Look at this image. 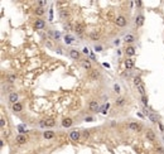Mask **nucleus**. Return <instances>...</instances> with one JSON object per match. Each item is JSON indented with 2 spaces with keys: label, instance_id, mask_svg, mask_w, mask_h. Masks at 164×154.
Masks as SVG:
<instances>
[{
  "label": "nucleus",
  "instance_id": "44",
  "mask_svg": "<svg viewBox=\"0 0 164 154\" xmlns=\"http://www.w3.org/2000/svg\"><path fill=\"white\" fill-rule=\"evenodd\" d=\"M163 141H164V135H163Z\"/></svg>",
  "mask_w": 164,
  "mask_h": 154
},
{
  "label": "nucleus",
  "instance_id": "7",
  "mask_svg": "<svg viewBox=\"0 0 164 154\" xmlns=\"http://www.w3.org/2000/svg\"><path fill=\"white\" fill-rule=\"evenodd\" d=\"M98 107H100V106H98V102L96 101V100H91L90 101V104H89V109L91 110V111H98Z\"/></svg>",
  "mask_w": 164,
  "mask_h": 154
},
{
  "label": "nucleus",
  "instance_id": "12",
  "mask_svg": "<svg viewBox=\"0 0 164 154\" xmlns=\"http://www.w3.org/2000/svg\"><path fill=\"white\" fill-rule=\"evenodd\" d=\"M18 100H19V96H18V94H17V92H12V94L9 95V101L12 102L13 105H14V104H17V102H18Z\"/></svg>",
  "mask_w": 164,
  "mask_h": 154
},
{
  "label": "nucleus",
  "instance_id": "1",
  "mask_svg": "<svg viewBox=\"0 0 164 154\" xmlns=\"http://www.w3.org/2000/svg\"><path fill=\"white\" fill-rule=\"evenodd\" d=\"M115 23H116L117 27L123 28V27L126 25V18H125L124 15H119V17L116 18V20H115Z\"/></svg>",
  "mask_w": 164,
  "mask_h": 154
},
{
  "label": "nucleus",
  "instance_id": "30",
  "mask_svg": "<svg viewBox=\"0 0 164 154\" xmlns=\"http://www.w3.org/2000/svg\"><path fill=\"white\" fill-rule=\"evenodd\" d=\"M15 80H17V76H15V75H9V76H8V81H9V82H14Z\"/></svg>",
  "mask_w": 164,
  "mask_h": 154
},
{
  "label": "nucleus",
  "instance_id": "20",
  "mask_svg": "<svg viewBox=\"0 0 164 154\" xmlns=\"http://www.w3.org/2000/svg\"><path fill=\"white\" fill-rule=\"evenodd\" d=\"M124 42H126V43H133V42H135V37L133 34H126L124 37Z\"/></svg>",
  "mask_w": 164,
  "mask_h": 154
},
{
  "label": "nucleus",
  "instance_id": "42",
  "mask_svg": "<svg viewBox=\"0 0 164 154\" xmlns=\"http://www.w3.org/2000/svg\"><path fill=\"white\" fill-rule=\"evenodd\" d=\"M83 53H85V54H89V53H90V52H89V48H87V47L83 48Z\"/></svg>",
  "mask_w": 164,
  "mask_h": 154
},
{
  "label": "nucleus",
  "instance_id": "43",
  "mask_svg": "<svg viewBox=\"0 0 164 154\" xmlns=\"http://www.w3.org/2000/svg\"><path fill=\"white\" fill-rule=\"evenodd\" d=\"M135 4H136V6H141V5H143V1H136Z\"/></svg>",
  "mask_w": 164,
  "mask_h": 154
},
{
  "label": "nucleus",
  "instance_id": "29",
  "mask_svg": "<svg viewBox=\"0 0 164 154\" xmlns=\"http://www.w3.org/2000/svg\"><path fill=\"white\" fill-rule=\"evenodd\" d=\"M68 17V12H67V9H62L61 10V18H67Z\"/></svg>",
  "mask_w": 164,
  "mask_h": 154
},
{
  "label": "nucleus",
  "instance_id": "39",
  "mask_svg": "<svg viewBox=\"0 0 164 154\" xmlns=\"http://www.w3.org/2000/svg\"><path fill=\"white\" fill-rule=\"evenodd\" d=\"M158 125H159V129H160V131H162V133H163V131H164V125H163V124H162L160 121L158 123Z\"/></svg>",
  "mask_w": 164,
  "mask_h": 154
},
{
  "label": "nucleus",
  "instance_id": "37",
  "mask_svg": "<svg viewBox=\"0 0 164 154\" xmlns=\"http://www.w3.org/2000/svg\"><path fill=\"white\" fill-rule=\"evenodd\" d=\"M54 38H56L57 40L61 38V33H58V32H54Z\"/></svg>",
  "mask_w": 164,
  "mask_h": 154
},
{
  "label": "nucleus",
  "instance_id": "8",
  "mask_svg": "<svg viewBox=\"0 0 164 154\" xmlns=\"http://www.w3.org/2000/svg\"><path fill=\"white\" fill-rule=\"evenodd\" d=\"M89 77H90L92 81H96L98 77H100V72H98L97 70H91V71L89 72Z\"/></svg>",
  "mask_w": 164,
  "mask_h": 154
},
{
  "label": "nucleus",
  "instance_id": "15",
  "mask_svg": "<svg viewBox=\"0 0 164 154\" xmlns=\"http://www.w3.org/2000/svg\"><path fill=\"white\" fill-rule=\"evenodd\" d=\"M129 130H131V131H140V125L138 123H130L129 124Z\"/></svg>",
  "mask_w": 164,
  "mask_h": 154
},
{
  "label": "nucleus",
  "instance_id": "24",
  "mask_svg": "<svg viewBox=\"0 0 164 154\" xmlns=\"http://www.w3.org/2000/svg\"><path fill=\"white\" fill-rule=\"evenodd\" d=\"M74 32L77 33V34H82V33H83V27H82L81 24H76V27H74Z\"/></svg>",
  "mask_w": 164,
  "mask_h": 154
},
{
  "label": "nucleus",
  "instance_id": "40",
  "mask_svg": "<svg viewBox=\"0 0 164 154\" xmlns=\"http://www.w3.org/2000/svg\"><path fill=\"white\" fill-rule=\"evenodd\" d=\"M38 4H39V6H42V8H43L44 5H47V1H39Z\"/></svg>",
  "mask_w": 164,
  "mask_h": 154
},
{
  "label": "nucleus",
  "instance_id": "5",
  "mask_svg": "<svg viewBox=\"0 0 164 154\" xmlns=\"http://www.w3.org/2000/svg\"><path fill=\"white\" fill-rule=\"evenodd\" d=\"M144 21H145V17L143 15V14H139V15H136V19H135V24H136V27H143L144 25Z\"/></svg>",
  "mask_w": 164,
  "mask_h": 154
},
{
  "label": "nucleus",
  "instance_id": "35",
  "mask_svg": "<svg viewBox=\"0 0 164 154\" xmlns=\"http://www.w3.org/2000/svg\"><path fill=\"white\" fill-rule=\"evenodd\" d=\"M157 153L158 154H164V148L163 147H157Z\"/></svg>",
  "mask_w": 164,
  "mask_h": 154
},
{
  "label": "nucleus",
  "instance_id": "19",
  "mask_svg": "<svg viewBox=\"0 0 164 154\" xmlns=\"http://www.w3.org/2000/svg\"><path fill=\"white\" fill-rule=\"evenodd\" d=\"M21 110H23V105H21L20 102H17L13 105V111L14 113H20Z\"/></svg>",
  "mask_w": 164,
  "mask_h": 154
},
{
  "label": "nucleus",
  "instance_id": "21",
  "mask_svg": "<svg viewBox=\"0 0 164 154\" xmlns=\"http://www.w3.org/2000/svg\"><path fill=\"white\" fill-rule=\"evenodd\" d=\"M18 131H19V134H25V133H28V129H27V126L25 125H18Z\"/></svg>",
  "mask_w": 164,
  "mask_h": 154
},
{
  "label": "nucleus",
  "instance_id": "25",
  "mask_svg": "<svg viewBox=\"0 0 164 154\" xmlns=\"http://www.w3.org/2000/svg\"><path fill=\"white\" fill-rule=\"evenodd\" d=\"M115 104H116L117 106H123V105L125 104V98H124V97H117V100L115 101Z\"/></svg>",
  "mask_w": 164,
  "mask_h": 154
},
{
  "label": "nucleus",
  "instance_id": "6",
  "mask_svg": "<svg viewBox=\"0 0 164 154\" xmlns=\"http://www.w3.org/2000/svg\"><path fill=\"white\" fill-rule=\"evenodd\" d=\"M70 57H71L72 59H76V61H77V59L81 58V53H80L77 49H71V51H70Z\"/></svg>",
  "mask_w": 164,
  "mask_h": 154
},
{
  "label": "nucleus",
  "instance_id": "23",
  "mask_svg": "<svg viewBox=\"0 0 164 154\" xmlns=\"http://www.w3.org/2000/svg\"><path fill=\"white\" fill-rule=\"evenodd\" d=\"M63 39H64V43H66V44H71V43L74 40V39H73V37H72V36H70V34H68V36H64V38H63Z\"/></svg>",
  "mask_w": 164,
  "mask_h": 154
},
{
  "label": "nucleus",
  "instance_id": "32",
  "mask_svg": "<svg viewBox=\"0 0 164 154\" xmlns=\"http://www.w3.org/2000/svg\"><path fill=\"white\" fill-rule=\"evenodd\" d=\"M120 91H121V90H120V86H119L117 83H115V85H114V92H115V94H120Z\"/></svg>",
  "mask_w": 164,
  "mask_h": 154
},
{
  "label": "nucleus",
  "instance_id": "38",
  "mask_svg": "<svg viewBox=\"0 0 164 154\" xmlns=\"http://www.w3.org/2000/svg\"><path fill=\"white\" fill-rule=\"evenodd\" d=\"M49 20H51V21L53 20V9L49 10Z\"/></svg>",
  "mask_w": 164,
  "mask_h": 154
},
{
  "label": "nucleus",
  "instance_id": "27",
  "mask_svg": "<svg viewBox=\"0 0 164 154\" xmlns=\"http://www.w3.org/2000/svg\"><path fill=\"white\" fill-rule=\"evenodd\" d=\"M141 83H143V82H141V78H140L139 76H136L135 78H134V85H135V86L138 87V86H140Z\"/></svg>",
  "mask_w": 164,
  "mask_h": 154
},
{
  "label": "nucleus",
  "instance_id": "9",
  "mask_svg": "<svg viewBox=\"0 0 164 154\" xmlns=\"http://www.w3.org/2000/svg\"><path fill=\"white\" fill-rule=\"evenodd\" d=\"M72 124H73V120H72L71 117H64V119L62 120V126H63V128H71Z\"/></svg>",
  "mask_w": 164,
  "mask_h": 154
},
{
  "label": "nucleus",
  "instance_id": "34",
  "mask_svg": "<svg viewBox=\"0 0 164 154\" xmlns=\"http://www.w3.org/2000/svg\"><path fill=\"white\" fill-rule=\"evenodd\" d=\"M93 49H95V52H102L104 48H102V46H97V44H96V46L93 47Z\"/></svg>",
  "mask_w": 164,
  "mask_h": 154
},
{
  "label": "nucleus",
  "instance_id": "26",
  "mask_svg": "<svg viewBox=\"0 0 164 154\" xmlns=\"http://www.w3.org/2000/svg\"><path fill=\"white\" fill-rule=\"evenodd\" d=\"M138 90H139V92L141 94V96H145V87H144L143 83H141L140 86H138Z\"/></svg>",
  "mask_w": 164,
  "mask_h": 154
},
{
  "label": "nucleus",
  "instance_id": "10",
  "mask_svg": "<svg viewBox=\"0 0 164 154\" xmlns=\"http://www.w3.org/2000/svg\"><path fill=\"white\" fill-rule=\"evenodd\" d=\"M15 140H17L18 144H25V143L28 141V138H27L25 135H23V134H19V135L15 138Z\"/></svg>",
  "mask_w": 164,
  "mask_h": 154
},
{
  "label": "nucleus",
  "instance_id": "3",
  "mask_svg": "<svg viewBox=\"0 0 164 154\" xmlns=\"http://www.w3.org/2000/svg\"><path fill=\"white\" fill-rule=\"evenodd\" d=\"M70 138H71V140H73V141L80 140V138H81V133H80V130H77V129L72 130L71 133H70Z\"/></svg>",
  "mask_w": 164,
  "mask_h": 154
},
{
  "label": "nucleus",
  "instance_id": "11",
  "mask_svg": "<svg viewBox=\"0 0 164 154\" xmlns=\"http://www.w3.org/2000/svg\"><path fill=\"white\" fill-rule=\"evenodd\" d=\"M136 48L135 47H133V46H129L126 49H125V53H126V56H129V57H133L134 54L136 53V51H135Z\"/></svg>",
  "mask_w": 164,
  "mask_h": 154
},
{
  "label": "nucleus",
  "instance_id": "36",
  "mask_svg": "<svg viewBox=\"0 0 164 154\" xmlns=\"http://www.w3.org/2000/svg\"><path fill=\"white\" fill-rule=\"evenodd\" d=\"M93 120H95V119H93L92 116H86V117H85V121H87V123H92Z\"/></svg>",
  "mask_w": 164,
  "mask_h": 154
},
{
  "label": "nucleus",
  "instance_id": "33",
  "mask_svg": "<svg viewBox=\"0 0 164 154\" xmlns=\"http://www.w3.org/2000/svg\"><path fill=\"white\" fill-rule=\"evenodd\" d=\"M82 136H83L85 139H87V138L90 136V131H89V130H83V131H82Z\"/></svg>",
  "mask_w": 164,
  "mask_h": 154
},
{
  "label": "nucleus",
  "instance_id": "31",
  "mask_svg": "<svg viewBox=\"0 0 164 154\" xmlns=\"http://www.w3.org/2000/svg\"><path fill=\"white\" fill-rule=\"evenodd\" d=\"M141 102H143V105L146 107L148 106V97L146 96H141Z\"/></svg>",
  "mask_w": 164,
  "mask_h": 154
},
{
  "label": "nucleus",
  "instance_id": "22",
  "mask_svg": "<svg viewBox=\"0 0 164 154\" xmlns=\"http://www.w3.org/2000/svg\"><path fill=\"white\" fill-rule=\"evenodd\" d=\"M34 13L38 15V17H40V15H43L46 13V10H44V8H42V6H38L36 10H34Z\"/></svg>",
  "mask_w": 164,
  "mask_h": 154
},
{
  "label": "nucleus",
  "instance_id": "28",
  "mask_svg": "<svg viewBox=\"0 0 164 154\" xmlns=\"http://www.w3.org/2000/svg\"><path fill=\"white\" fill-rule=\"evenodd\" d=\"M90 39L91 40H97L98 39V34H97V33H95V32L90 33Z\"/></svg>",
  "mask_w": 164,
  "mask_h": 154
},
{
  "label": "nucleus",
  "instance_id": "13",
  "mask_svg": "<svg viewBox=\"0 0 164 154\" xmlns=\"http://www.w3.org/2000/svg\"><path fill=\"white\" fill-rule=\"evenodd\" d=\"M81 64H82V67L86 68V70H92V64H91V62L89 59H82Z\"/></svg>",
  "mask_w": 164,
  "mask_h": 154
},
{
  "label": "nucleus",
  "instance_id": "16",
  "mask_svg": "<svg viewBox=\"0 0 164 154\" xmlns=\"http://www.w3.org/2000/svg\"><path fill=\"white\" fill-rule=\"evenodd\" d=\"M56 125V121H54L53 119H47L44 120V128H53Z\"/></svg>",
  "mask_w": 164,
  "mask_h": 154
},
{
  "label": "nucleus",
  "instance_id": "18",
  "mask_svg": "<svg viewBox=\"0 0 164 154\" xmlns=\"http://www.w3.org/2000/svg\"><path fill=\"white\" fill-rule=\"evenodd\" d=\"M43 138L47 139V140L53 139L54 138V133H53V131H51V130H47V131H44V134H43Z\"/></svg>",
  "mask_w": 164,
  "mask_h": 154
},
{
  "label": "nucleus",
  "instance_id": "4",
  "mask_svg": "<svg viewBox=\"0 0 164 154\" xmlns=\"http://www.w3.org/2000/svg\"><path fill=\"white\" fill-rule=\"evenodd\" d=\"M34 28L38 29V30L44 29V28H46V21L43 20V19H37V20L34 21Z\"/></svg>",
  "mask_w": 164,
  "mask_h": 154
},
{
  "label": "nucleus",
  "instance_id": "14",
  "mask_svg": "<svg viewBox=\"0 0 164 154\" xmlns=\"http://www.w3.org/2000/svg\"><path fill=\"white\" fill-rule=\"evenodd\" d=\"M145 136H146V139L149 141H155V134H154V131H153V130H148Z\"/></svg>",
  "mask_w": 164,
  "mask_h": 154
},
{
  "label": "nucleus",
  "instance_id": "17",
  "mask_svg": "<svg viewBox=\"0 0 164 154\" xmlns=\"http://www.w3.org/2000/svg\"><path fill=\"white\" fill-rule=\"evenodd\" d=\"M125 67H126V70H133L134 68V61L130 59V58H128L125 61Z\"/></svg>",
  "mask_w": 164,
  "mask_h": 154
},
{
  "label": "nucleus",
  "instance_id": "2",
  "mask_svg": "<svg viewBox=\"0 0 164 154\" xmlns=\"http://www.w3.org/2000/svg\"><path fill=\"white\" fill-rule=\"evenodd\" d=\"M144 114L149 117V120L151 123H159V116L158 115L153 114V113H148V110H144Z\"/></svg>",
  "mask_w": 164,
  "mask_h": 154
},
{
  "label": "nucleus",
  "instance_id": "41",
  "mask_svg": "<svg viewBox=\"0 0 164 154\" xmlns=\"http://www.w3.org/2000/svg\"><path fill=\"white\" fill-rule=\"evenodd\" d=\"M0 125H1V128H4V126H5V120H4V119L0 120Z\"/></svg>",
  "mask_w": 164,
  "mask_h": 154
}]
</instances>
